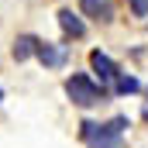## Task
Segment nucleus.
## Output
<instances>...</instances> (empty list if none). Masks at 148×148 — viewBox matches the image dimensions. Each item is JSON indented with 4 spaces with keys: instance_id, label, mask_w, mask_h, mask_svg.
Wrapping results in <instances>:
<instances>
[{
    "instance_id": "nucleus-2",
    "label": "nucleus",
    "mask_w": 148,
    "mask_h": 148,
    "mask_svg": "<svg viewBox=\"0 0 148 148\" xmlns=\"http://www.w3.org/2000/svg\"><path fill=\"white\" fill-rule=\"evenodd\" d=\"M66 97L73 100L76 107H97V103L107 100V90L100 83H93L86 73H73L66 79Z\"/></svg>"
},
{
    "instance_id": "nucleus-1",
    "label": "nucleus",
    "mask_w": 148,
    "mask_h": 148,
    "mask_svg": "<svg viewBox=\"0 0 148 148\" xmlns=\"http://www.w3.org/2000/svg\"><path fill=\"white\" fill-rule=\"evenodd\" d=\"M124 127H127V117H114L107 124H100V121H83V124H79V138H83L86 148H121Z\"/></svg>"
},
{
    "instance_id": "nucleus-8",
    "label": "nucleus",
    "mask_w": 148,
    "mask_h": 148,
    "mask_svg": "<svg viewBox=\"0 0 148 148\" xmlns=\"http://www.w3.org/2000/svg\"><path fill=\"white\" fill-rule=\"evenodd\" d=\"M35 45H38L35 35H21L14 41V59H17V62H28V59L35 55Z\"/></svg>"
},
{
    "instance_id": "nucleus-10",
    "label": "nucleus",
    "mask_w": 148,
    "mask_h": 148,
    "mask_svg": "<svg viewBox=\"0 0 148 148\" xmlns=\"http://www.w3.org/2000/svg\"><path fill=\"white\" fill-rule=\"evenodd\" d=\"M141 117H145V121H148V103H145V110H141Z\"/></svg>"
},
{
    "instance_id": "nucleus-6",
    "label": "nucleus",
    "mask_w": 148,
    "mask_h": 148,
    "mask_svg": "<svg viewBox=\"0 0 148 148\" xmlns=\"http://www.w3.org/2000/svg\"><path fill=\"white\" fill-rule=\"evenodd\" d=\"M59 24H62V31H66L69 38H83V35H86V24L76 17L69 7H62V10H59Z\"/></svg>"
},
{
    "instance_id": "nucleus-3",
    "label": "nucleus",
    "mask_w": 148,
    "mask_h": 148,
    "mask_svg": "<svg viewBox=\"0 0 148 148\" xmlns=\"http://www.w3.org/2000/svg\"><path fill=\"white\" fill-rule=\"evenodd\" d=\"M90 69L97 73V79H100V86H103V90L110 93L114 79H117V73H121V69H117V62H114V59L107 55V52L93 48V52H90Z\"/></svg>"
},
{
    "instance_id": "nucleus-7",
    "label": "nucleus",
    "mask_w": 148,
    "mask_h": 148,
    "mask_svg": "<svg viewBox=\"0 0 148 148\" xmlns=\"http://www.w3.org/2000/svg\"><path fill=\"white\" fill-rule=\"evenodd\" d=\"M117 97H131V93H138L141 90V83H138V76H127V73H117V79H114L110 86Z\"/></svg>"
},
{
    "instance_id": "nucleus-5",
    "label": "nucleus",
    "mask_w": 148,
    "mask_h": 148,
    "mask_svg": "<svg viewBox=\"0 0 148 148\" xmlns=\"http://www.w3.org/2000/svg\"><path fill=\"white\" fill-rule=\"evenodd\" d=\"M79 10L86 14V17H93V21H100V24H110L114 21V0H79Z\"/></svg>"
},
{
    "instance_id": "nucleus-4",
    "label": "nucleus",
    "mask_w": 148,
    "mask_h": 148,
    "mask_svg": "<svg viewBox=\"0 0 148 148\" xmlns=\"http://www.w3.org/2000/svg\"><path fill=\"white\" fill-rule=\"evenodd\" d=\"M35 59L45 66V69H62V66H66V59H69V48H66V45H55V41H41V38H38Z\"/></svg>"
},
{
    "instance_id": "nucleus-9",
    "label": "nucleus",
    "mask_w": 148,
    "mask_h": 148,
    "mask_svg": "<svg viewBox=\"0 0 148 148\" xmlns=\"http://www.w3.org/2000/svg\"><path fill=\"white\" fill-rule=\"evenodd\" d=\"M131 10H134L138 17H145L148 14V0H131Z\"/></svg>"
}]
</instances>
